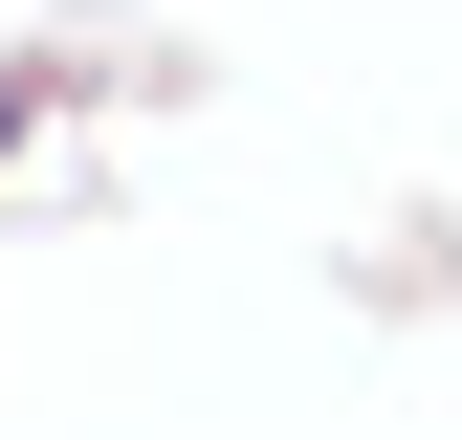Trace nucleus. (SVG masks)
Returning a JSON list of instances; mask_svg holds the SVG:
<instances>
[{
    "mask_svg": "<svg viewBox=\"0 0 462 440\" xmlns=\"http://www.w3.org/2000/svg\"><path fill=\"white\" fill-rule=\"evenodd\" d=\"M0 133H23V88H0Z\"/></svg>",
    "mask_w": 462,
    "mask_h": 440,
    "instance_id": "1",
    "label": "nucleus"
}]
</instances>
